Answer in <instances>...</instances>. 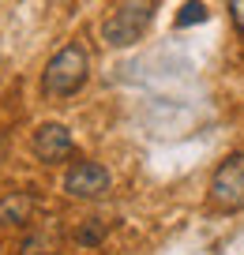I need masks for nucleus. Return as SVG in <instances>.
<instances>
[{"instance_id": "nucleus-1", "label": "nucleus", "mask_w": 244, "mask_h": 255, "mask_svg": "<svg viewBox=\"0 0 244 255\" xmlns=\"http://www.w3.org/2000/svg\"><path fill=\"white\" fill-rule=\"evenodd\" d=\"M90 75V53L79 41H68L64 49H56L45 60V72H41V90L49 98H68L75 90H83Z\"/></svg>"}, {"instance_id": "nucleus-2", "label": "nucleus", "mask_w": 244, "mask_h": 255, "mask_svg": "<svg viewBox=\"0 0 244 255\" xmlns=\"http://www.w3.org/2000/svg\"><path fill=\"white\" fill-rule=\"evenodd\" d=\"M150 19H154V0H117L109 19L102 23V38L113 49L135 45L143 38V30L150 26Z\"/></svg>"}, {"instance_id": "nucleus-3", "label": "nucleus", "mask_w": 244, "mask_h": 255, "mask_svg": "<svg viewBox=\"0 0 244 255\" xmlns=\"http://www.w3.org/2000/svg\"><path fill=\"white\" fill-rule=\"evenodd\" d=\"M207 199L214 210L222 214H237L244 210V150L229 154L211 176V188H207Z\"/></svg>"}, {"instance_id": "nucleus-4", "label": "nucleus", "mask_w": 244, "mask_h": 255, "mask_svg": "<svg viewBox=\"0 0 244 255\" xmlns=\"http://www.w3.org/2000/svg\"><path fill=\"white\" fill-rule=\"evenodd\" d=\"M113 176L102 161H75V165L64 173V195L71 199H102L109 195Z\"/></svg>"}, {"instance_id": "nucleus-5", "label": "nucleus", "mask_w": 244, "mask_h": 255, "mask_svg": "<svg viewBox=\"0 0 244 255\" xmlns=\"http://www.w3.org/2000/svg\"><path fill=\"white\" fill-rule=\"evenodd\" d=\"M71 131L64 124H56V120H49V124H38L30 135V154L41 161V165H56V161H64L71 154Z\"/></svg>"}, {"instance_id": "nucleus-6", "label": "nucleus", "mask_w": 244, "mask_h": 255, "mask_svg": "<svg viewBox=\"0 0 244 255\" xmlns=\"http://www.w3.org/2000/svg\"><path fill=\"white\" fill-rule=\"evenodd\" d=\"M34 214L30 191H4L0 195V225H26Z\"/></svg>"}, {"instance_id": "nucleus-7", "label": "nucleus", "mask_w": 244, "mask_h": 255, "mask_svg": "<svg viewBox=\"0 0 244 255\" xmlns=\"http://www.w3.org/2000/svg\"><path fill=\"white\" fill-rule=\"evenodd\" d=\"M53 248H56L53 233H30V237L19 244V255H53Z\"/></svg>"}, {"instance_id": "nucleus-8", "label": "nucleus", "mask_w": 244, "mask_h": 255, "mask_svg": "<svg viewBox=\"0 0 244 255\" xmlns=\"http://www.w3.org/2000/svg\"><path fill=\"white\" fill-rule=\"evenodd\" d=\"M102 240H105V222L102 218H90V222L75 233V244H83V248H98Z\"/></svg>"}, {"instance_id": "nucleus-9", "label": "nucleus", "mask_w": 244, "mask_h": 255, "mask_svg": "<svg viewBox=\"0 0 244 255\" xmlns=\"http://www.w3.org/2000/svg\"><path fill=\"white\" fill-rule=\"evenodd\" d=\"M203 19H207V8L199 0H188L181 8V15H177V26H192V23H203Z\"/></svg>"}, {"instance_id": "nucleus-10", "label": "nucleus", "mask_w": 244, "mask_h": 255, "mask_svg": "<svg viewBox=\"0 0 244 255\" xmlns=\"http://www.w3.org/2000/svg\"><path fill=\"white\" fill-rule=\"evenodd\" d=\"M229 15H233V26L244 38V0H229Z\"/></svg>"}]
</instances>
